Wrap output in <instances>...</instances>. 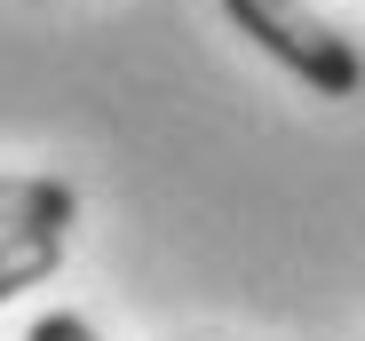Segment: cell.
<instances>
[{"label":"cell","mask_w":365,"mask_h":341,"mask_svg":"<svg viewBox=\"0 0 365 341\" xmlns=\"http://www.w3.org/2000/svg\"><path fill=\"white\" fill-rule=\"evenodd\" d=\"M222 16L247 32L262 56H278L302 88H318V95H357L365 88V56L318 9H302V0H222Z\"/></svg>","instance_id":"obj_1"},{"label":"cell","mask_w":365,"mask_h":341,"mask_svg":"<svg viewBox=\"0 0 365 341\" xmlns=\"http://www.w3.org/2000/svg\"><path fill=\"white\" fill-rule=\"evenodd\" d=\"M80 222V191L56 175H0V238H64Z\"/></svg>","instance_id":"obj_2"},{"label":"cell","mask_w":365,"mask_h":341,"mask_svg":"<svg viewBox=\"0 0 365 341\" xmlns=\"http://www.w3.org/2000/svg\"><path fill=\"white\" fill-rule=\"evenodd\" d=\"M56 262H64V238H0V302L56 278Z\"/></svg>","instance_id":"obj_3"},{"label":"cell","mask_w":365,"mask_h":341,"mask_svg":"<svg viewBox=\"0 0 365 341\" xmlns=\"http://www.w3.org/2000/svg\"><path fill=\"white\" fill-rule=\"evenodd\" d=\"M24 341H96V325H88L80 310H48V318H40Z\"/></svg>","instance_id":"obj_4"}]
</instances>
